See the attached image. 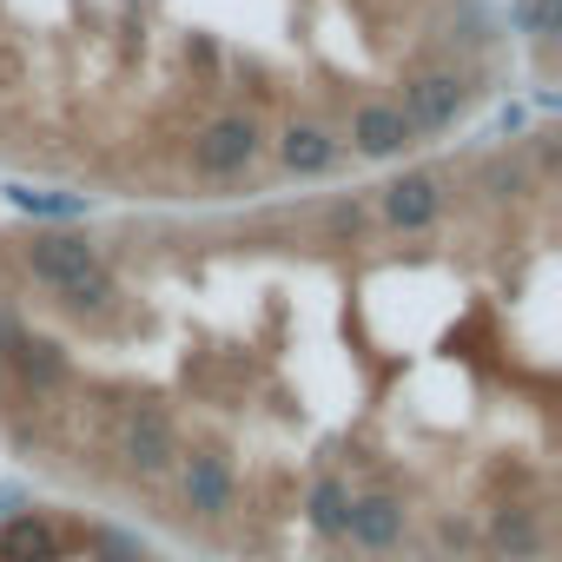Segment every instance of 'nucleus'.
<instances>
[{"mask_svg": "<svg viewBox=\"0 0 562 562\" xmlns=\"http://www.w3.org/2000/svg\"><path fill=\"white\" fill-rule=\"evenodd\" d=\"M555 133L483 153L430 232L371 205L338 305L285 292V205L225 225L238 318L0 238V437L100 516L218 562H555Z\"/></svg>", "mask_w": 562, "mask_h": 562, "instance_id": "f257e3e1", "label": "nucleus"}, {"mask_svg": "<svg viewBox=\"0 0 562 562\" xmlns=\"http://www.w3.org/2000/svg\"><path fill=\"white\" fill-rule=\"evenodd\" d=\"M0 562H172L100 509L27 503L0 516Z\"/></svg>", "mask_w": 562, "mask_h": 562, "instance_id": "f03ea898", "label": "nucleus"}]
</instances>
